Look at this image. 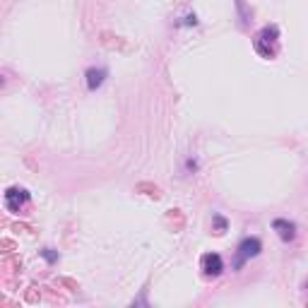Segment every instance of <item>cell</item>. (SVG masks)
Instances as JSON below:
<instances>
[{
    "label": "cell",
    "mask_w": 308,
    "mask_h": 308,
    "mask_svg": "<svg viewBox=\"0 0 308 308\" xmlns=\"http://www.w3.org/2000/svg\"><path fill=\"white\" fill-rule=\"evenodd\" d=\"M260 251H262V243H260L258 238H243V241H241V246H238V253H236V262H234V267H236V270H241V267H243V262H246V260H251V258H255Z\"/></svg>",
    "instance_id": "cell-1"
},
{
    "label": "cell",
    "mask_w": 308,
    "mask_h": 308,
    "mask_svg": "<svg viewBox=\"0 0 308 308\" xmlns=\"http://www.w3.org/2000/svg\"><path fill=\"white\" fill-rule=\"evenodd\" d=\"M29 202V193L24 188H10L5 193V205L10 212H20V207H24Z\"/></svg>",
    "instance_id": "cell-2"
},
{
    "label": "cell",
    "mask_w": 308,
    "mask_h": 308,
    "mask_svg": "<svg viewBox=\"0 0 308 308\" xmlns=\"http://www.w3.org/2000/svg\"><path fill=\"white\" fill-rule=\"evenodd\" d=\"M202 270H205V275H210V277H219L222 270H224V262H222V258H219L217 253H207V255L202 258Z\"/></svg>",
    "instance_id": "cell-3"
},
{
    "label": "cell",
    "mask_w": 308,
    "mask_h": 308,
    "mask_svg": "<svg viewBox=\"0 0 308 308\" xmlns=\"http://www.w3.org/2000/svg\"><path fill=\"white\" fill-rule=\"evenodd\" d=\"M272 229L280 234L282 241H294V236H296V224H294V222H286V219H275V222H272Z\"/></svg>",
    "instance_id": "cell-4"
},
{
    "label": "cell",
    "mask_w": 308,
    "mask_h": 308,
    "mask_svg": "<svg viewBox=\"0 0 308 308\" xmlns=\"http://www.w3.org/2000/svg\"><path fill=\"white\" fill-rule=\"evenodd\" d=\"M106 80V70L104 68H89L87 70V87L94 92V89H99L101 84Z\"/></svg>",
    "instance_id": "cell-5"
},
{
    "label": "cell",
    "mask_w": 308,
    "mask_h": 308,
    "mask_svg": "<svg viewBox=\"0 0 308 308\" xmlns=\"http://www.w3.org/2000/svg\"><path fill=\"white\" fill-rule=\"evenodd\" d=\"M41 255H44L48 262H56V260H58V253L53 251V248H44V251H41Z\"/></svg>",
    "instance_id": "cell-6"
},
{
    "label": "cell",
    "mask_w": 308,
    "mask_h": 308,
    "mask_svg": "<svg viewBox=\"0 0 308 308\" xmlns=\"http://www.w3.org/2000/svg\"><path fill=\"white\" fill-rule=\"evenodd\" d=\"M214 224H217V229H219V234H222V231L226 229V222L222 219V217H214Z\"/></svg>",
    "instance_id": "cell-7"
}]
</instances>
